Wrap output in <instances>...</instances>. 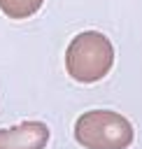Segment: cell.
Wrapping results in <instances>:
<instances>
[{"mask_svg":"<svg viewBox=\"0 0 142 149\" xmlns=\"http://www.w3.org/2000/svg\"><path fill=\"white\" fill-rule=\"evenodd\" d=\"M114 65V47L98 30H84L72 37L65 51L68 74L81 84H93L102 79Z\"/></svg>","mask_w":142,"mask_h":149,"instance_id":"cell-1","label":"cell"},{"mask_svg":"<svg viewBox=\"0 0 142 149\" xmlns=\"http://www.w3.org/2000/svg\"><path fill=\"white\" fill-rule=\"evenodd\" d=\"M74 137L86 149H128L133 144V126L112 109L84 112L74 123Z\"/></svg>","mask_w":142,"mask_h":149,"instance_id":"cell-2","label":"cell"},{"mask_svg":"<svg viewBox=\"0 0 142 149\" xmlns=\"http://www.w3.org/2000/svg\"><path fill=\"white\" fill-rule=\"evenodd\" d=\"M49 128L42 121H23L12 128H0V149H44Z\"/></svg>","mask_w":142,"mask_h":149,"instance_id":"cell-3","label":"cell"},{"mask_svg":"<svg viewBox=\"0 0 142 149\" xmlns=\"http://www.w3.org/2000/svg\"><path fill=\"white\" fill-rule=\"evenodd\" d=\"M42 2L44 0H0V9L9 19H28L42 7Z\"/></svg>","mask_w":142,"mask_h":149,"instance_id":"cell-4","label":"cell"}]
</instances>
